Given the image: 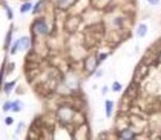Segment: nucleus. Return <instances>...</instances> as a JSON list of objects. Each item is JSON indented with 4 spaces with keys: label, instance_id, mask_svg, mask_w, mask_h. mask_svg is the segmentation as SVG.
Masks as SVG:
<instances>
[{
    "label": "nucleus",
    "instance_id": "2eb2a0df",
    "mask_svg": "<svg viewBox=\"0 0 161 140\" xmlns=\"http://www.w3.org/2000/svg\"><path fill=\"white\" fill-rule=\"evenodd\" d=\"M112 88H114L115 91H120V89H121V85H120V83H114V86H112Z\"/></svg>",
    "mask_w": 161,
    "mask_h": 140
},
{
    "label": "nucleus",
    "instance_id": "9d476101",
    "mask_svg": "<svg viewBox=\"0 0 161 140\" xmlns=\"http://www.w3.org/2000/svg\"><path fill=\"white\" fill-rule=\"evenodd\" d=\"M16 85V82H11V83H8V85H5V92H9L11 91V88Z\"/></svg>",
    "mask_w": 161,
    "mask_h": 140
},
{
    "label": "nucleus",
    "instance_id": "39448f33",
    "mask_svg": "<svg viewBox=\"0 0 161 140\" xmlns=\"http://www.w3.org/2000/svg\"><path fill=\"white\" fill-rule=\"evenodd\" d=\"M112 106H114V103H112L110 100H107V102H106V115H107V117L112 115Z\"/></svg>",
    "mask_w": 161,
    "mask_h": 140
},
{
    "label": "nucleus",
    "instance_id": "f03ea898",
    "mask_svg": "<svg viewBox=\"0 0 161 140\" xmlns=\"http://www.w3.org/2000/svg\"><path fill=\"white\" fill-rule=\"evenodd\" d=\"M137 134L135 132H132V129H123L121 132H120V137L121 138H133Z\"/></svg>",
    "mask_w": 161,
    "mask_h": 140
},
{
    "label": "nucleus",
    "instance_id": "dca6fc26",
    "mask_svg": "<svg viewBox=\"0 0 161 140\" xmlns=\"http://www.w3.org/2000/svg\"><path fill=\"white\" fill-rule=\"evenodd\" d=\"M147 2H149L150 5H158V3H159V0H147Z\"/></svg>",
    "mask_w": 161,
    "mask_h": 140
},
{
    "label": "nucleus",
    "instance_id": "7ed1b4c3",
    "mask_svg": "<svg viewBox=\"0 0 161 140\" xmlns=\"http://www.w3.org/2000/svg\"><path fill=\"white\" fill-rule=\"evenodd\" d=\"M29 43H31V40L28 37H22L20 39V48L22 49H28L29 48Z\"/></svg>",
    "mask_w": 161,
    "mask_h": 140
},
{
    "label": "nucleus",
    "instance_id": "0eeeda50",
    "mask_svg": "<svg viewBox=\"0 0 161 140\" xmlns=\"http://www.w3.org/2000/svg\"><path fill=\"white\" fill-rule=\"evenodd\" d=\"M13 109H14V111H20V109H22V102H19V100L13 102Z\"/></svg>",
    "mask_w": 161,
    "mask_h": 140
},
{
    "label": "nucleus",
    "instance_id": "f257e3e1",
    "mask_svg": "<svg viewBox=\"0 0 161 140\" xmlns=\"http://www.w3.org/2000/svg\"><path fill=\"white\" fill-rule=\"evenodd\" d=\"M32 29H34L36 34H42V36H46V34L49 33V28H48V25H46V22H45L43 19L36 20L34 25H32Z\"/></svg>",
    "mask_w": 161,
    "mask_h": 140
},
{
    "label": "nucleus",
    "instance_id": "6e6552de",
    "mask_svg": "<svg viewBox=\"0 0 161 140\" xmlns=\"http://www.w3.org/2000/svg\"><path fill=\"white\" fill-rule=\"evenodd\" d=\"M31 6H32V5H31L29 2H28V3H23V6H22V10H20V11L25 14V13H28V11L31 10Z\"/></svg>",
    "mask_w": 161,
    "mask_h": 140
},
{
    "label": "nucleus",
    "instance_id": "a211bd4d",
    "mask_svg": "<svg viewBox=\"0 0 161 140\" xmlns=\"http://www.w3.org/2000/svg\"><path fill=\"white\" fill-rule=\"evenodd\" d=\"M13 123V119L11 117H6V125H11Z\"/></svg>",
    "mask_w": 161,
    "mask_h": 140
},
{
    "label": "nucleus",
    "instance_id": "6ab92c4d",
    "mask_svg": "<svg viewBox=\"0 0 161 140\" xmlns=\"http://www.w3.org/2000/svg\"><path fill=\"white\" fill-rule=\"evenodd\" d=\"M103 76V71H97V77H101Z\"/></svg>",
    "mask_w": 161,
    "mask_h": 140
},
{
    "label": "nucleus",
    "instance_id": "20e7f679",
    "mask_svg": "<svg viewBox=\"0 0 161 140\" xmlns=\"http://www.w3.org/2000/svg\"><path fill=\"white\" fill-rule=\"evenodd\" d=\"M146 33H147V26H146L144 23H141V25L138 26V36H140V37H144Z\"/></svg>",
    "mask_w": 161,
    "mask_h": 140
},
{
    "label": "nucleus",
    "instance_id": "9b49d317",
    "mask_svg": "<svg viewBox=\"0 0 161 140\" xmlns=\"http://www.w3.org/2000/svg\"><path fill=\"white\" fill-rule=\"evenodd\" d=\"M106 57H107V54H100L98 59H97V63H101L103 60H106Z\"/></svg>",
    "mask_w": 161,
    "mask_h": 140
},
{
    "label": "nucleus",
    "instance_id": "ddd939ff",
    "mask_svg": "<svg viewBox=\"0 0 161 140\" xmlns=\"http://www.w3.org/2000/svg\"><path fill=\"white\" fill-rule=\"evenodd\" d=\"M9 109H13V103H9V102H8V103H5V105H3V111H9Z\"/></svg>",
    "mask_w": 161,
    "mask_h": 140
},
{
    "label": "nucleus",
    "instance_id": "1a4fd4ad",
    "mask_svg": "<svg viewBox=\"0 0 161 140\" xmlns=\"http://www.w3.org/2000/svg\"><path fill=\"white\" fill-rule=\"evenodd\" d=\"M11 36H13V29H11V31L8 33V36H6V42H5V43H6V45H5L6 48H9V43H11Z\"/></svg>",
    "mask_w": 161,
    "mask_h": 140
},
{
    "label": "nucleus",
    "instance_id": "f8f14e48",
    "mask_svg": "<svg viewBox=\"0 0 161 140\" xmlns=\"http://www.w3.org/2000/svg\"><path fill=\"white\" fill-rule=\"evenodd\" d=\"M42 5H43V2H39V3L36 5V8H34V14H37V13L40 11V8H42Z\"/></svg>",
    "mask_w": 161,
    "mask_h": 140
},
{
    "label": "nucleus",
    "instance_id": "423d86ee",
    "mask_svg": "<svg viewBox=\"0 0 161 140\" xmlns=\"http://www.w3.org/2000/svg\"><path fill=\"white\" fill-rule=\"evenodd\" d=\"M13 45H14V46H13V48L9 49V52H11V54H16V52L19 51V48H20V46H19V45H20V40H17V42H14Z\"/></svg>",
    "mask_w": 161,
    "mask_h": 140
},
{
    "label": "nucleus",
    "instance_id": "4468645a",
    "mask_svg": "<svg viewBox=\"0 0 161 140\" xmlns=\"http://www.w3.org/2000/svg\"><path fill=\"white\" fill-rule=\"evenodd\" d=\"M58 3H60V6H66L69 3V0H58Z\"/></svg>",
    "mask_w": 161,
    "mask_h": 140
},
{
    "label": "nucleus",
    "instance_id": "f3484780",
    "mask_svg": "<svg viewBox=\"0 0 161 140\" xmlns=\"http://www.w3.org/2000/svg\"><path fill=\"white\" fill-rule=\"evenodd\" d=\"M6 13H8V17L11 19V17H13V13H11V10H9V8H6Z\"/></svg>",
    "mask_w": 161,
    "mask_h": 140
}]
</instances>
